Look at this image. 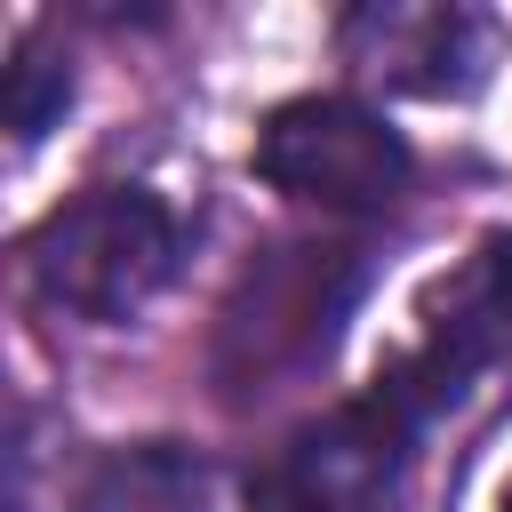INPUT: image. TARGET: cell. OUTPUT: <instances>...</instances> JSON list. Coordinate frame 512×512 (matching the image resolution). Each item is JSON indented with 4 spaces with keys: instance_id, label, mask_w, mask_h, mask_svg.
Here are the masks:
<instances>
[{
    "instance_id": "6da1fadb",
    "label": "cell",
    "mask_w": 512,
    "mask_h": 512,
    "mask_svg": "<svg viewBox=\"0 0 512 512\" xmlns=\"http://www.w3.org/2000/svg\"><path fill=\"white\" fill-rule=\"evenodd\" d=\"M184 264V224L152 184H88L80 200L48 208L24 240V272L40 304L72 320H136Z\"/></svg>"
},
{
    "instance_id": "7a4b0ae2",
    "label": "cell",
    "mask_w": 512,
    "mask_h": 512,
    "mask_svg": "<svg viewBox=\"0 0 512 512\" xmlns=\"http://www.w3.org/2000/svg\"><path fill=\"white\" fill-rule=\"evenodd\" d=\"M248 168L304 200V208H328V216H384L408 176H416V152L408 136L360 104V96H288L256 120V144H248Z\"/></svg>"
},
{
    "instance_id": "3957f363",
    "label": "cell",
    "mask_w": 512,
    "mask_h": 512,
    "mask_svg": "<svg viewBox=\"0 0 512 512\" xmlns=\"http://www.w3.org/2000/svg\"><path fill=\"white\" fill-rule=\"evenodd\" d=\"M416 432H424V416L376 376L360 400L312 416L248 480V512H392Z\"/></svg>"
},
{
    "instance_id": "277c9868",
    "label": "cell",
    "mask_w": 512,
    "mask_h": 512,
    "mask_svg": "<svg viewBox=\"0 0 512 512\" xmlns=\"http://www.w3.org/2000/svg\"><path fill=\"white\" fill-rule=\"evenodd\" d=\"M344 64H360L384 88L408 96H464L488 72V24L472 8H416V0H368L336 24Z\"/></svg>"
},
{
    "instance_id": "5b68a950",
    "label": "cell",
    "mask_w": 512,
    "mask_h": 512,
    "mask_svg": "<svg viewBox=\"0 0 512 512\" xmlns=\"http://www.w3.org/2000/svg\"><path fill=\"white\" fill-rule=\"evenodd\" d=\"M80 512H208V472H200V456L144 440V448H120L96 464Z\"/></svg>"
},
{
    "instance_id": "8992f818",
    "label": "cell",
    "mask_w": 512,
    "mask_h": 512,
    "mask_svg": "<svg viewBox=\"0 0 512 512\" xmlns=\"http://www.w3.org/2000/svg\"><path fill=\"white\" fill-rule=\"evenodd\" d=\"M64 104H72V64L48 56L40 40H24L8 56V128H16V144H40L64 120Z\"/></svg>"
},
{
    "instance_id": "52a82bcc",
    "label": "cell",
    "mask_w": 512,
    "mask_h": 512,
    "mask_svg": "<svg viewBox=\"0 0 512 512\" xmlns=\"http://www.w3.org/2000/svg\"><path fill=\"white\" fill-rule=\"evenodd\" d=\"M496 512H512V480H504V496H496Z\"/></svg>"
}]
</instances>
